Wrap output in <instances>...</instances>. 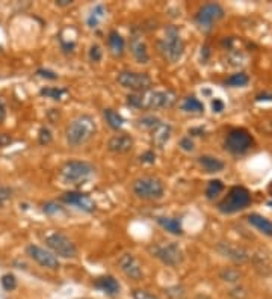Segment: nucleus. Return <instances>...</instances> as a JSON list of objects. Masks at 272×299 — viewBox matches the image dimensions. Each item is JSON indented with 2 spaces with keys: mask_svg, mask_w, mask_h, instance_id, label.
<instances>
[{
  "mask_svg": "<svg viewBox=\"0 0 272 299\" xmlns=\"http://www.w3.org/2000/svg\"><path fill=\"white\" fill-rule=\"evenodd\" d=\"M64 94H65V90H59V88H44V90H41V95L53 98V100H60Z\"/></svg>",
  "mask_w": 272,
  "mask_h": 299,
  "instance_id": "obj_30",
  "label": "nucleus"
},
{
  "mask_svg": "<svg viewBox=\"0 0 272 299\" xmlns=\"http://www.w3.org/2000/svg\"><path fill=\"white\" fill-rule=\"evenodd\" d=\"M38 139H40V144H43V145L50 144L52 142V133H50V130H48V129H41Z\"/></svg>",
  "mask_w": 272,
  "mask_h": 299,
  "instance_id": "obj_33",
  "label": "nucleus"
},
{
  "mask_svg": "<svg viewBox=\"0 0 272 299\" xmlns=\"http://www.w3.org/2000/svg\"><path fill=\"white\" fill-rule=\"evenodd\" d=\"M133 147V139L129 135L121 133V135H115L109 139L107 142V148L109 151L112 153H118V154H124L127 151H130Z\"/></svg>",
  "mask_w": 272,
  "mask_h": 299,
  "instance_id": "obj_15",
  "label": "nucleus"
},
{
  "mask_svg": "<svg viewBox=\"0 0 272 299\" xmlns=\"http://www.w3.org/2000/svg\"><path fill=\"white\" fill-rule=\"evenodd\" d=\"M222 189H224V184H222V181H219V180H212V181L209 183V186H207L206 195H207L209 199H213V198H216V196L222 192Z\"/></svg>",
  "mask_w": 272,
  "mask_h": 299,
  "instance_id": "obj_27",
  "label": "nucleus"
},
{
  "mask_svg": "<svg viewBox=\"0 0 272 299\" xmlns=\"http://www.w3.org/2000/svg\"><path fill=\"white\" fill-rule=\"evenodd\" d=\"M118 266L122 270L126 277H129L130 280L139 281L142 278V269L139 261L136 260L132 254H122L118 260Z\"/></svg>",
  "mask_w": 272,
  "mask_h": 299,
  "instance_id": "obj_13",
  "label": "nucleus"
},
{
  "mask_svg": "<svg viewBox=\"0 0 272 299\" xmlns=\"http://www.w3.org/2000/svg\"><path fill=\"white\" fill-rule=\"evenodd\" d=\"M56 5L58 6H68V5H71V0H58Z\"/></svg>",
  "mask_w": 272,
  "mask_h": 299,
  "instance_id": "obj_45",
  "label": "nucleus"
},
{
  "mask_svg": "<svg viewBox=\"0 0 272 299\" xmlns=\"http://www.w3.org/2000/svg\"><path fill=\"white\" fill-rule=\"evenodd\" d=\"M36 74H38V76H41V77L50 79V80H55V79H58V76H56V74H55L53 71H50V70H43V68H40L38 71H36Z\"/></svg>",
  "mask_w": 272,
  "mask_h": 299,
  "instance_id": "obj_38",
  "label": "nucleus"
},
{
  "mask_svg": "<svg viewBox=\"0 0 272 299\" xmlns=\"http://www.w3.org/2000/svg\"><path fill=\"white\" fill-rule=\"evenodd\" d=\"M43 210L45 211V213H48V215H55V213H59V211H62V209H60L56 203H47V204H44Z\"/></svg>",
  "mask_w": 272,
  "mask_h": 299,
  "instance_id": "obj_34",
  "label": "nucleus"
},
{
  "mask_svg": "<svg viewBox=\"0 0 272 299\" xmlns=\"http://www.w3.org/2000/svg\"><path fill=\"white\" fill-rule=\"evenodd\" d=\"M117 82L122 88L132 90L135 92H145L150 90V86H151V79L145 73L121 71L117 77Z\"/></svg>",
  "mask_w": 272,
  "mask_h": 299,
  "instance_id": "obj_8",
  "label": "nucleus"
},
{
  "mask_svg": "<svg viewBox=\"0 0 272 299\" xmlns=\"http://www.w3.org/2000/svg\"><path fill=\"white\" fill-rule=\"evenodd\" d=\"M248 76H246L245 73H236L233 74V76H230L227 79V85L230 86H245L246 83H248Z\"/></svg>",
  "mask_w": 272,
  "mask_h": 299,
  "instance_id": "obj_28",
  "label": "nucleus"
},
{
  "mask_svg": "<svg viewBox=\"0 0 272 299\" xmlns=\"http://www.w3.org/2000/svg\"><path fill=\"white\" fill-rule=\"evenodd\" d=\"M130 52L135 56V59L141 62V64H147L150 60V55H148L147 44L139 38V36H133L130 41Z\"/></svg>",
  "mask_w": 272,
  "mask_h": 299,
  "instance_id": "obj_16",
  "label": "nucleus"
},
{
  "mask_svg": "<svg viewBox=\"0 0 272 299\" xmlns=\"http://www.w3.org/2000/svg\"><path fill=\"white\" fill-rule=\"evenodd\" d=\"M45 243L59 257L73 258V257H76V254H77L76 245H74L62 233H50L45 238Z\"/></svg>",
  "mask_w": 272,
  "mask_h": 299,
  "instance_id": "obj_9",
  "label": "nucleus"
},
{
  "mask_svg": "<svg viewBox=\"0 0 272 299\" xmlns=\"http://www.w3.org/2000/svg\"><path fill=\"white\" fill-rule=\"evenodd\" d=\"M133 298L135 299H157L154 295L148 293L147 290H135L133 292Z\"/></svg>",
  "mask_w": 272,
  "mask_h": 299,
  "instance_id": "obj_36",
  "label": "nucleus"
},
{
  "mask_svg": "<svg viewBox=\"0 0 272 299\" xmlns=\"http://www.w3.org/2000/svg\"><path fill=\"white\" fill-rule=\"evenodd\" d=\"M154 159H156V156H154L153 151H147V153H144V154L141 156V160L145 162V164H153Z\"/></svg>",
  "mask_w": 272,
  "mask_h": 299,
  "instance_id": "obj_40",
  "label": "nucleus"
},
{
  "mask_svg": "<svg viewBox=\"0 0 272 299\" xmlns=\"http://www.w3.org/2000/svg\"><path fill=\"white\" fill-rule=\"evenodd\" d=\"M253 145L251 135L243 129H234L227 135L226 148L233 154H243Z\"/></svg>",
  "mask_w": 272,
  "mask_h": 299,
  "instance_id": "obj_10",
  "label": "nucleus"
},
{
  "mask_svg": "<svg viewBox=\"0 0 272 299\" xmlns=\"http://www.w3.org/2000/svg\"><path fill=\"white\" fill-rule=\"evenodd\" d=\"M94 176V168L80 160H70L59 169V177L65 184L79 186L88 181Z\"/></svg>",
  "mask_w": 272,
  "mask_h": 299,
  "instance_id": "obj_3",
  "label": "nucleus"
},
{
  "mask_svg": "<svg viewBox=\"0 0 272 299\" xmlns=\"http://www.w3.org/2000/svg\"><path fill=\"white\" fill-rule=\"evenodd\" d=\"M157 222H159L160 227H164L171 234H176V236L183 234L181 222L177 218H157Z\"/></svg>",
  "mask_w": 272,
  "mask_h": 299,
  "instance_id": "obj_22",
  "label": "nucleus"
},
{
  "mask_svg": "<svg viewBox=\"0 0 272 299\" xmlns=\"http://www.w3.org/2000/svg\"><path fill=\"white\" fill-rule=\"evenodd\" d=\"M139 122H141V126H144L147 129H151V130L160 124V121L157 118H154V117H144Z\"/></svg>",
  "mask_w": 272,
  "mask_h": 299,
  "instance_id": "obj_32",
  "label": "nucleus"
},
{
  "mask_svg": "<svg viewBox=\"0 0 272 299\" xmlns=\"http://www.w3.org/2000/svg\"><path fill=\"white\" fill-rule=\"evenodd\" d=\"M169 136H171V127L168 126V124L160 122L159 126H156L153 129V142L159 148H164V145L169 139Z\"/></svg>",
  "mask_w": 272,
  "mask_h": 299,
  "instance_id": "obj_19",
  "label": "nucleus"
},
{
  "mask_svg": "<svg viewBox=\"0 0 272 299\" xmlns=\"http://www.w3.org/2000/svg\"><path fill=\"white\" fill-rule=\"evenodd\" d=\"M224 109V103L221 102V100H215L213 102V112H221Z\"/></svg>",
  "mask_w": 272,
  "mask_h": 299,
  "instance_id": "obj_42",
  "label": "nucleus"
},
{
  "mask_svg": "<svg viewBox=\"0 0 272 299\" xmlns=\"http://www.w3.org/2000/svg\"><path fill=\"white\" fill-rule=\"evenodd\" d=\"M2 287L8 292L14 290L17 287V278L12 273H6V275L2 277Z\"/></svg>",
  "mask_w": 272,
  "mask_h": 299,
  "instance_id": "obj_29",
  "label": "nucleus"
},
{
  "mask_svg": "<svg viewBox=\"0 0 272 299\" xmlns=\"http://www.w3.org/2000/svg\"><path fill=\"white\" fill-rule=\"evenodd\" d=\"M222 17H224V9H222L221 5L207 3L198 11V14L195 15V21L201 29L209 30L210 28L213 26V23H216Z\"/></svg>",
  "mask_w": 272,
  "mask_h": 299,
  "instance_id": "obj_11",
  "label": "nucleus"
},
{
  "mask_svg": "<svg viewBox=\"0 0 272 299\" xmlns=\"http://www.w3.org/2000/svg\"><path fill=\"white\" fill-rule=\"evenodd\" d=\"M222 246H226V251H222V254H224L226 257H228V258H231L234 261H243V260H246V255H245V253L242 251V249L233 248L230 245H222Z\"/></svg>",
  "mask_w": 272,
  "mask_h": 299,
  "instance_id": "obj_26",
  "label": "nucleus"
},
{
  "mask_svg": "<svg viewBox=\"0 0 272 299\" xmlns=\"http://www.w3.org/2000/svg\"><path fill=\"white\" fill-rule=\"evenodd\" d=\"M148 251L151 253L153 257L159 258L164 265H168V266H177L183 260L181 249L174 242L164 243V245H153L148 248Z\"/></svg>",
  "mask_w": 272,
  "mask_h": 299,
  "instance_id": "obj_7",
  "label": "nucleus"
},
{
  "mask_svg": "<svg viewBox=\"0 0 272 299\" xmlns=\"http://www.w3.org/2000/svg\"><path fill=\"white\" fill-rule=\"evenodd\" d=\"M198 162L207 172H219L226 166L224 162L219 160L218 157H213V156H201L198 159Z\"/></svg>",
  "mask_w": 272,
  "mask_h": 299,
  "instance_id": "obj_20",
  "label": "nucleus"
},
{
  "mask_svg": "<svg viewBox=\"0 0 272 299\" xmlns=\"http://www.w3.org/2000/svg\"><path fill=\"white\" fill-rule=\"evenodd\" d=\"M26 251H28V255L32 260H35L38 265H41L43 268L52 269V270H56L59 268L58 257L53 253L47 251V249H44V248L38 246V245H29Z\"/></svg>",
  "mask_w": 272,
  "mask_h": 299,
  "instance_id": "obj_12",
  "label": "nucleus"
},
{
  "mask_svg": "<svg viewBox=\"0 0 272 299\" xmlns=\"http://www.w3.org/2000/svg\"><path fill=\"white\" fill-rule=\"evenodd\" d=\"M107 44H109V48L110 52H112L114 56L120 58L124 55V48H126V41L124 38L117 32V30H112L107 36Z\"/></svg>",
  "mask_w": 272,
  "mask_h": 299,
  "instance_id": "obj_17",
  "label": "nucleus"
},
{
  "mask_svg": "<svg viewBox=\"0 0 272 299\" xmlns=\"http://www.w3.org/2000/svg\"><path fill=\"white\" fill-rule=\"evenodd\" d=\"M166 295L171 299H183L184 298V290H183V287H180V285H174V287L166 289Z\"/></svg>",
  "mask_w": 272,
  "mask_h": 299,
  "instance_id": "obj_31",
  "label": "nucleus"
},
{
  "mask_svg": "<svg viewBox=\"0 0 272 299\" xmlns=\"http://www.w3.org/2000/svg\"><path fill=\"white\" fill-rule=\"evenodd\" d=\"M251 203V195L245 188H233L228 195L224 198V201L219 203V210L222 213H234L245 209Z\"/></svg>",
  "mask_w": 272,
  "mask_h": 299,
  "instance_id": "obj_6",
  "label": "nucleus"
},
{
  "mask_svg": "<svg viewBox=\"0 0 272 299\" xmlns=\"http://www.w3.org/2000/svg\"><path fill=\"white\" fill-rule=\"evenodd\" d=\"M102 50H100V47L98 45H91V48H90V58H91V60H94V62H98L102 59Z\"/></svg>",
  "mask_w": 272,
  "mask_h": 299,
  "instance_id": "obj_35",
  "label": "nucleus"
},
{
  "mask_svg": "<svg viewBox=\"0 0 272 299\" xmlns=\"http://www.w3.org/2000/svg\"><path fill=\"white\" fill-rule=\"evenodd\" d=\"M133 194L147 201H153L164 196V183L156 177H141L133 181Z\"/></svg>",
  "mask_w": 272,
  "mask_h": 299,
  "instance_id": "obj_5",
  "label": "nucleus"
},
{
  "mask_svg": "<svg viewBox=\"0 0 272 299\" xmlns=\"http://www.w3.org/2000/svg\"><path fill=\"white\" fill-rule=\"evenodd\" d=\"M127 103L138 109H164L176 103V94L171 91H145L129 95Z\"/></svg>",
  "mask_w": 272,
  "mask_h": 299,
  "instance_id": "obj_2",
  "label": "nucleus"
},
{
  "mask_svg": "<svg viewBox=\"0 0 272 299\" xmlns=\"http://www.w3.org/2000/svg\"><path fill=\"white\" fill-rule=\"evenodd\" d=\"M105 118H106L109 126L112 127L114 130H118V129L122 126V122H124L122 117L118 114V112H115L114 109H106V110H105Z\"/></svg>",
  "mask_w": 272,
  "mask_h": 299,
  "instance_id": "obj_24",
  "label": "nucleus"
},
{
  "mask_svg": "<svg viewBox=\"0 0 272 299\" xmlns=\"http://www.w3.org/2000/svg\"><path fill=\"white\" fill-rule=\"evenodd\" d=\"M8 196H9V192L3 188H0V204H2L5 199H8Z\"/></svg>",
  "mask_w": 272,
  "mask_h": 299,
  "instance_id": "obj_43",
  "label": "nucleus"
},
{
  "mask_svg": "<svg viewBox=\"0 0 272 299\" xmlns=\"http://www.w3.org/2000/svg\"><path fill=\"white\" fill-rule=\"evenodd\" d=\"M157 47H159V52L162 53V56L168 62H171V64H174V62H177L183 56L184 43L180 38L176 26H169L165 30V36L157 43Z\"/></svg>",
  "mask_w": 272,
  "mask_h": 299,
  "instance_id": "obj_4",
  "label": "nucleus"
},
{
  "mask_svg": "<svg viewBox=\"0 0 272 299\" xmlns=\"http://www.w3.org/2000/svg\"><path fill=\"white\" fill-rule=\"evenodd\" d=\"M60 199H62L64 203L67 204H73L76 206L79 209H82L83 211H94L95 210V203L94 199L86 195V194H80V192H67L64 194L62 196H60Z\"/></svg>",
  "mask_w": 272,
  "mask_h": 299,
  "instance_id": "obj_14",
  "label": "nucleus"
},
{
  "mask_svg": "<svg viewBox=\"0 0 272 299\" xmlns=\"http://www.w3.org/2000/svg\"><path fill=\"white\" fill-rule=\"evenodd\" d=\"M95 287L100 289L102 292L110 295V296H115L120 293V284L114 277H102L95 281Z\"/></svg>",
  "mask_w": 272,
  "mask_h": 299,
  "instance_id": "obj_18",
  "label": "nucleus"
},
{
  "mask_svg": "<svg viewBox=\"0 0 272 299\" xmlns=\"http://www.w3.org/2000/svg\"><path fill=\"white\" fill-rule=\"evenodd\" d=\"M222 278L226 281H238L239 273L236 270H226V272H222Z\"/></svg>",
  "mask_w": 272,
  "mask_h": 299,
  "instance_id": "obj_37",
  "label": "nucleus"
},
{
  "mask_svg": "<svg viewBox=\"0 0 272 299\" xmlns=\"http://www.w3.org/2000/svg\"><path fill=\"white\" fill-rule=\"evenodd\" d=\"M181 109L186 110V112H192V114H201V112L204 110V106H203V103L200 102L198 98L188 97V98L183 102Z\"/></svg>",
  "mask_w": 272,
  "mask_h": 299,
  "instance_id": "obj_23",
  "label": "nucleus"
},
{
  "mask_svg": "<svg viewBox=\"0 0 272 299\" xmlns=\"http://www.w3.org/2000/svg\"><path fill=\"white\" fill-rule=\"evenodd\" d=\"M8 144H11V136H8L6 133H0V148L6 147Z\"/></svg>",
  "mask_w": 272,
  "mask_h": 299,
  "instance_id": "obj_41",
  "label": "nucleus"
},
{
  "mask_svg": "<svg viewBox=\"0 0 272 299\" xmlns=\"http://www.w3.org/2000/svg\"><path fill=\"white\" fill-rule=\"evenodd\" d=\"M248 221L258 231H262L266 236H272V222L269 219H266L260 215H250Z\"/></svg>",
  "mask_w": 272,
  "mask_h": 299,
  "instance_id": "obj_21",
  "label": "nucleus"
},
{
  "mask_svg": "<svg viewBox=\"0 0 272 299\" xmlns=\"http://www.w3.org/2000/svg\"><path fill=\"white\" fill-rule=\"evenodd\" d=\"M5 106H3V103H2V100H0V121H2L3 118H5Z\"/></svg>",
  "mask_w": 272,
  "mask_h": 299,
  "instance_id": "obj_44",
  "label": "nucleus"
},
{
  "mask_svg": "<svg viewBox=\"0 0 272 299\" xmlns=\"http://www.w3.org/2000/svg\"><path fill=\"white\" fill-rule=\"evenodd\" d=\"M180 147L184 150V151H192V150H194V142L191 141V138H183L180 141Z\"/></svg>",
  "mask_w": 272,
  "mask_h": 299,
  "instance_id": "obj_39",
  "label": "nucleus"
},
{
  "mask_svg": "<svg viewBox=\"0 0 272 299\" xmlns=\"http://www.w3.org/2000/svg\"><path fill=\"white\" fill-rule=\"evenodd\" d=\"M105 14H106L105 8H103L102 5H97V6L91 11V14H90V17H88V26H90V28H97V24L105 18Z\"/></svg>",
  "mask_w": 272,
  "mask_h": 299,
  "instance_id": "obj_25",
  "label": "nucleus"
},
{
  "mask_svg": "<svg viewBox=\"0 0 272 299\" xmlns=\"http://www.w3.org/2000/svg\"><path fill=\"white\" fill-rule=\"evenodd\" d=\"M97 132V126L92 117L90 115H80L74 118L65 129V138L68 145L71 147H80L86 142H90Z\"/></svg>",
  "mask_w": 272,
  "mask_h": 299,
  "instance_id": "obj_1",
  "label": "nucleus"
}]
</instances>
